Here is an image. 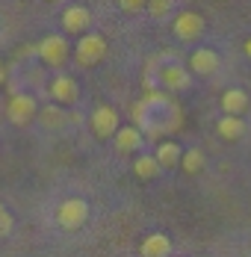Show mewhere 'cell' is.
Listing matches in <instances>:
<instances>
[{
    "label": "cell",
    "mask_w": 251,
    "mask_h": 257,
    "mask_svg": "<svg viewBox=\"0 0 251 257\" xmlns=\"http://www.w3.org/2000/svg\"><path fill=\"white\" fill-rule=\"evenodd\" d=\"M89 213H92V207L86 198H65L62 204L56 207V225L62 228V231H80L86 222H89Z\"/></svg>",
    "instance_id": "obj_1"
},
{
    "label": "cell",
    "mask_w": 251,
    "mask_h": 257,
    "mask_svg": "<svg viewBox=\"0 0 251 257\" xmlns=\"http://www.w3.org/2000/svg\"><path fill=\"white\" fill-rule=\"evenodd\" d=\"M172 33H175L177 42H198L207 33V21L195 9H177L175 18H172Z\"/></svg>",
    "instance_id": "obj_2"
},
{
    "label": "cell",
    "mask_w": 251,
    "mask_h": 257,
    "mask_svg": "<svg viewBox=\"0 0 251 257\" xmlns=\"http://www.w3.org/2000/svg\"><path fill=\"white\" fill-rule=\"evenodd\" d=\"M106 56V39L100 36V33H86V36H80L74 45V62L80 68H92V65H98L100 59Z\"/></svg>",
    "instance_id": "obj_3"
},
{
    "label": "cell",
    "mask_w": 251,
    "mask_h": 257,
    "mask_svg": "<svg viewBox=\"0 0 251 257\" xmlns=\"http://www.w3.org/2000/svg\"><path fill=\"white\" fill-rule=\"evenodd\" d=\"M36 53H39V59H42L48 68H62V65L68 62L71 48H68V42H65L62 33H50V36H45V39L39 42Z\"/></svg>",
    "instance_id": "obj_4"
},
{
    "label": "cell",
    "mask_w": 251,
    "mask_h": 257,
    "mask_svg": "<svg viewBox=\"0 0 251 257\" xmlns=\"http://www.w3.org/2000/svg\"><path fill=\"white\" fill-rule=\"evenodd\" d=\"M6 115H9V121L15 127H27L39 115V101L30 92H18V95H12L9 103H6Z\"/></svg>",
    "instance_id": "obj_5"
},
{
    "label": "cell",
    "mask_w": 251,
    "mask_h": 257,
    "mask_svg": "<svg viewBox=\"0 0 251 257\" xmlns=\"http://www.w3.org/2000/svg\"><path fill=\"white\" fill-rule=\"evenodd\" d=\"M59 24H62V33H68V36H77V39H80V36H86L89 27H92V9L83 6V3H71V6L62 9Z\"/></svg>",
    "instance_id": "obj_6"
},
{
    "label": "cell",
    "mask_w": 251,
    "mask_h": 257,
    "mask_svg": "<svg viewBox=\"0 0 251 257\" xmlns=\"http://www.w3.org/2000/svg\"><path fill=\"white\" fill-rule=\"evenodd\" d=\"M48 95H50V101L56 103V106H62V109L74 106L80 101V83L71 74H56L48 86Z\"/></svg>",
    "instance_id": "obj_7"
},
{
    "label": "cell",
    "mask_w": 251,
    "mask_h": 257,
    "mask_svg": "<svg viewBox=\"0 0 251 257\" xmlns=\"http://www.w3.org/2000/svg\"><path fill=\"white\" fill-rule=\"evenodd\" d=\"M92 130H95V136L98 139H115V133L121 127V118H118V109L115 106H109V103H100L95 106V112H92Z\"/></svg>",
    "instance_id": "obj_8"
},
{
    "label": "cell",
    "mask_w": 251,
    "mask_h": 257,
    "mask_svg": "<svg viewBox=\"0 0 251 257\" xmlns=\"http://www.w3.org/2000/svg\"><path fill=\"white\" fill-rule=\"evenodd\" d=\"M222 65V56L213 51V48H195L189 53V74H198V77H213Z\"/></svg>",
    "instance_id": "obj_9"
},
{
    "label": "cell",
    "mask_w": 251,
    "mask_h": 257,
    "mask_svg": "<svg viewBox=\"0 0 251 257\" xmlns=\"http://www.w3.org/2000/svg\"><path fill=\"white\" fill-rule=\"evenodd\" d=\"M160 83H163V89L166 92H183V89H189V83H192V74L183 68V65H163L160 68Z\"/></svg>",
    "instance_id": "obj_10"
},
{
    "label": "cell",
    "mask_w": 251,
    "mask_h": 257,
    "mask_svg": "<svg viewBox=\"0 0 251 257\" xmlns=\"http://www.w3.org/2000/svg\"><path fill=\"white\" fill-rule=\"evenodd\" d=\"M112 142H115V148H118L121 154H133V151H139V148L145 145V133L136 127V124H121Z\"/></svg>",
    "instance_id": "obj_11"
},
{
    "label": "cell",
    "mask_w": 251,
    "mask_h": 257,
    "mask_svg": "<svg viewBox=\"0 0 251 257\" xmlns=\"http://www.w3.org/2000/svg\"><path fill=\"white\" fill-rule=\"evenodd\" d=\"M219 103H222V112H225V115L242 118L245 109H248V92H245V89H225Z\"/></svg>",
    "instance_id": "obj_12"
},
{
    "label": "cell",
    "mask_w": 251,
    "mask_h": 257,
    "mask_svg": "<svg viewBox=\"0 0 251 257\" xmlns=\"http://www.w3.org/2000/svg\"><path fill=\"white\" fill-rule=\"evenodd\" d=\"M142 257H169L172 254V239L166 236L163 231H154L142 239Z\"/></svg>",
    "instance_id": "obj_13"
},
{
    "label": "cell",
    "mask_w": 251,
    "mask_h": 257,
    "mask_svg": "<svg viewBox=\"0 0 251 257\" xmlns=\"http://www.w3.org/2000/svg\"><path fill=\"white\" fill-rule=\"evenodd\" d=\"M216 133L227 139V142H239L245 133H248V124H245V118H233V115H222L219 121H216Z\"/></svg>",
    "instance_id": "obj_14"
},
{
    "label": "cell",
    "mask_w": 251,
    "mask_h": 257,
    "mask_svg": "<svg viewBox=\"0 0 251 257\" xmlns=\"http://www.w3.org/2000/svg\"><path fill=\"white\" fill-rule=\"evenodd\" d=\"M65 121H68V115H65V109H62V106H56V103L39 106V124H42V127L62 130V127H65Z\"/></svg>",
    "instance_id": "obj_15"
},
{
    "label": "cell",
    "mask_w": 251,
    "mask_h": 257,
    "mask_svg": "<svg viewBox=\"0 0 251 257\" xmlns=\"http://www.w3.org/2000/svg\"><path fill=\"white\" fill-rule=\"evenodd\" d=\"M157 163L160 169H172V166H180V157H183V148L180 142H160L157 145Z\"/></svg>",
    "instance_id": "obj_16"
},
{
    "label": "cell",
    "mask_w": 251,
    "mask_h": 257,
    "mask_svg": "<svg viewBox=\"0 0 251 257\" xmlns=\"http://www.w3.org/2000/svg\"><path fill=\"white\" fill-rule=\"evenodd\" d=\"M157 172H160V163H157L154 154H139L136 160H133V175H136L139 180L157 178Z\"/></svg>",
    "instance_id": "obj_17"
},
{
    "label": "cell",
    "mask_w": 251,
    "mask_h": 257,
    "mask_svg": "<svg viewBox=\"0 0 251 257\" xmlns=\"http://www.w3.org/2000/svg\"><path fill=\"white\" fill-rule=\"evenodd\" d=\"M204 166H207V157H204L201 148H186L183 157H180V169H183L186 175H198Z\"/></svg>",
    "instance_id": "obj_18"
},
{
    "label": "cell",
    "mask_w": 251,
    "mask_h": 257,
    "mask_svg": "<svg viewBox=\"0 0 251 257\" xmlns=\"http://www.w3.org/2000/svg\"><path fill=\"white\" fill-rule=\"evenodd\" d=\"M145 12H148L151 18H175L177 6L172 3V0H148V6H145Z\"/></svg>",
    "instance_id": "obj_19"
},
{
    "label": "cell",
    "mask_w": 251,
    "mask_h": 257,
    "mask_svg": "<svg viewBox=\"0 0 251 257\" xmlns=\"http://www.w3.org/2000/svg\"><path fill=\"white\" fill-rule=\"evenodd\" d=\"M12 228H15V219H12V213L0 204V239H6V236L12 233Z\"/></svg>",
    "instance_id": "obj_20"
},
{
    "label": "cell",
    "mask_w": 251,
    "mask_h": 257,
    "mask_svg": "<svg viewBox=\"0 0 251 257\" xmlns=\"http://www.w3.org/2000/svg\"><path fill=\"white\" fill-rule=\"evenodd\" d=\"M145 6H148V0H118V9H124V12H145Z\"/></svg>",
    "instance_id": "obj_21"
},
{
    "label": "cell",
    "mask_w": 251,
    "mask_h": 257,
    "mask_svg": "<svg viewBox=\"0 0 251 257\" xmlns=\"http://www.w3.org/2000/svg\"><path fill=\"white\" fill-rule=\"evenodd\" d=\"M242 53H245V56L251 59V36L245 39V42H242Z\"/></svg>",
    "instance_id": "obj_22"
},
{
    "label": "cell",
    "mask_w": 251,
    "mask_h": 257,
    "mask_svg": "<svg viewBox=\"0 0 251 257\" xmlns=\"http://www.w3.org/2000/svg\"><path fill=\"white\" fill-rule=\"evenodd\" d=\"M6 80V68H3V62H0V83Z\"/></svg>",
    "instance_id": "obj_23"
}]
</instances>
